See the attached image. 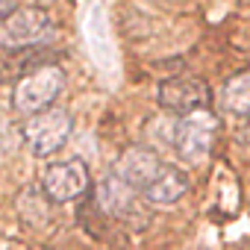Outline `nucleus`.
I'll return each mask as SVG.
<instances>
[{
  "label": "nucleus",
  "mask_w": 250,
  "mask_h": 250,
  "mask_svg": "<svg viewBox=\"0 0 250 250\" xmlns=\"http://www.w3.org/2000/svg\"><path fill=\"white\" fill-rule=\"evenodd\" d=\"M50 203L53 200L47 197V191L44 188H33V186H27L15 197V209H18L21 221L30 224V227H44L50 221Z\"/></svg>",
  "instance_id": "nucleus-9"
},
{
  "label": "nucleus",
  "mask_w": 250,
  "mask_h": 250,
  "mask_svg": "<svg viewBox=\"0 0 250 250\" xmlns=\"http://www.w3.org/2000/svg\"><path fill=\"white\" fill-rule=\"evenodd\" d=\"M42 188L53 203H71L88 191V168L80 159L50 162L42 171Z\"/></svg>",
  "instance_id": "nucleus-6"
},
{
  "label": "nucleus",
  "mask_w": 250,
  "mask_h": 250,
  "mask_svg": "<svg viewBox=\"0 0 250 250\" xmlns=\"http://www.w3.org/2000/svg\"><path fill=\"white\" fill-rule=\"evenodd\" d=\"M65 91V71L53 65H42L24 77L15 80L12 85V109L24 118H33L39 112L53 109L56 97Z\"/></svg>",
  "instance_id": "nucleus-1"
},
{
  "label": "nucleus",
  "mask_w": 250,
  "mask_h": 250,
  "mask_svg": "<svg viewBox=\"0 0 250 250\" xmlns=\"http://www.w3.org/2000/svg\"><path fill=\"white\" fill-rule=\"evenodd\" d=\"M221 106L235 115V118H244L250 115V71H241L235 77H229L221 88Z\"/></svg>",
  "instance_id": "nucleus-11"
},
{
  "label": "nucleus",
  "mask_w": 250,
  "mask_h": 250,
  "mask_svg": "<svg viewBox=\"0 0 250 250\" xmlns=\"http://www.w3.org/2000/svg\"><path fill=\"white\" fill-rule=\"evenodd\" d=\"M56 62V53L36 44V47H24V50H6V59H3V68L9 77H24L42 65H53Z\"/></svg>",
  "instance_id": "nucleus-10"
},
{
  "label": "nucleus",
  "mask_w": 250,
  "mask_h": 250,
  "mask_svg": "<svg viewBox=\"0 0 250 250\" xmlns=\"http://www.w3.org/2000/svg\"><path fill=\"white\" fill-rule=\"evenodd\" d=\"M218 136V118L209 109H197L191 115H183L174 127V150L183 162L200 165L209 159L212 145Z\"/></svg>",
  "instance_id": "nucleus-3"
},
{
  "label": "nucleus",
  "mask_w": 250,
  "mask_h": 250,
  "mask_svg": "<svg viewBox=\"0 0 250 250\" xmlns=\"http://www.w3.org/2000/svg\"><path fill=\"white\" fill-rule=\"evenodd\" d=\"M74 133V118L68 109H47L24 121L21 136L33 156H53L65 147Z\"/></svg>",
  "instance_id": "nucleus-2"
},
{
  "label": "nucleus",
  "mask_w": 250,
  "mask_h": 250,
  "mask_svg": "<svg viewBox=\"0 0 250 250\" xmlns=\"http://www.w3.org/2000/svg\"><path fill=\"white\" fill-rule=\"evenodd\" d=\"M165 168H168V165L159 159L156 150H150V147H145V145H133V147H127V150L118 156V162H115V177H121L124 183L133 186L136 191H145Z\"/></svg>",
  "instance_id": "nucleus-7"
},
{
  "label": "nucleus",
  "mask_w": 250,
  "mask_h": 250,
  "mask_svg": "<svg viewBox=\"0 0 250 250\" xmlns=\"http://www.w3.org/2000/svg\"><path fill=\"white\" fill-rule=\"evenodd\" d=\"M188 191V177L180 171V168H165L142 194L147 203H156V206H171L177 200H183Z\"/></svg>",
  "instance_id": "nucleus-8"
},
{
  "label": "nucleus",
  "mask_w": 250,
  "mask_h": 250,
  "mask_svg": "<svg viewBox=\"0 0 250 250\" xmlns=\"http://www.w3.org/2000/svg\"><path fill=\"white\" fill-rule=\"evenodd\" d=\"M27 3H30V6H42V9H47L50 3H56V0H27Z\"/></svg>",
  "instance_id": "nucleus-14"
},
{
  "label": "nucleus",
  "mask_w": 250,
  "mask_h": 250,
  "mask_svg": "<svg viewBox=\"0 0 250 250\" xmlns=\"http://www.w3.org/2000/svg\"><path fill=\"white\" fill-rule=\"evenodd\" d=\"M238 142L241 145H250V115L241 118V127H238Z\"/></svg>",
  "instance_id": "nucleus-12"
},
{
  "label": "nucleus",
  "mask_w": 250,
  "mask_h": 250,
  "mask_svg": "<svg viewBox=\"0 0 250 250\" xmlns=\"http://www.w3.org/2000/svg\"><path fill=\"white\" fill-rule=\"evenodd\" d=\"M53 30L56 27L42 6H24L12 18L3 21L0 42H3V50H24V47H36V44L50 42Z\"/></svg>",
  "instance_id": "nucleus-4"
},
{
  "label": "nucleus",
  "mask_w": 250,
  "mask_h": 250,
  "mask_svg": "<svg viewBox=\"0 0 250 250\" xmlns=\"http://www.w3.org/2000/svg\"><path fill=\"white\" fill-rule=\"evenodd\" d=\"M209 97H212L209 85L194 74H180L159 83V94H156L159 106L171 115H191L197 109H206Z\"/></svg>",
  "instance_id": "nucleus-5"
},
{
  "label": "nucleus",
  "mask_w": 250,
  "mask_h": 250,
  "mask_svg": "<svg viewBox=\"0 0 250 250\" xmlns=\"http://www.w3.org/2000/svg\"><path fill=\"white\" fill-rule=\"evenodd\" d=\"M15 12H18L15 0H0V18H3V21H6V18H12Z\"/></svg>",
  "instance_id": "nucleus-13"
}]
</instances>
